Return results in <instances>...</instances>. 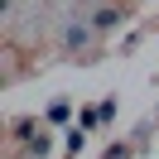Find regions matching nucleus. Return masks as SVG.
Instances as JSON below:
<instances>
[{
  "instance_id": "obj_1",
  "label": "nucleus",
  "mask_w": 159,
  "mask_h": 159,
  "mask_svg": "<svg viewBox=\"0 0 159 159\" xmlns=\"http://www.w3.org/2000/svg\"><path fill=\"white\" fill-rule=\"evenodd\" d=\"M120 20H125V10H120V5H101V10L92 15V29H116Z\"/></svg>"
},
{
  "instance_id": "obj_2",
  "label": "nucleus",
  "mask_w": 159,
  "mask_h": 159,
  "mask_svg": "<svg viewBox=\"0 0 159 159\" xmlns=\"http://www.w3.org/2000/svg\"><path fill=\"white\" fill-rule=\"evenodd\" d=\"M87 39H92V24H68L63 29V48H87Z\"/></svg>"
},
{
  "instance_id": "obj_5",
  "label": "nucleus",
  "mask_w": 159,
  "mask_h": 159,
  "mask_svg": "<svg viewBox=\"0 0 159 159\" xmlns=\"http://www.w3.org/2000/svg\"><path fill=\"white\" fill-rule=\"evenodd\" d=\"M48 120H53V125H63V120H68V101H53V106H48Z\"/></svg>"
},
{
  "instance_id": "obj_6",
  "label": "nucleus",
  "mask_w": 159,
  "mask_h": 159,
  "mask_svg": "<svg viewBox=\"0 0 159 159\" xmlns=\"http://www.w3.org/2000/svg\"><path fill=\"white\" fill-rule=\"evenodd\" d=\"M82 145H87V130H72V135H68V149H72V154H77Z\"/></svg>"
},
{
  "instance_id": "obj_7",
  "label": "nucleus",
  "mask_w": 159,
  "mask_h": 159,
  "mask_svg": "<svg viewBox=\"0 0 159 159\" xmlns=\"http://www.w3.org/2000/svg\"><path fill=\"white\" fill-rule=\"evenodd\" d=\"M106 159H130V145H111V149H106Z\"/></svg>"
},
{
  "instance_id": "obj_4",
  "label": "nucleus",
  "mask_w": 159,
  "mask_h": 159,
  "mask_svg": "<svg viewBox=\"0 0 159 159\" xmlns=\"http://www.w3.org/2000/svg\"><path fill=\"white\" fill-rule=\"evenodd\" d=\"M77 125H82V130H92V125H101V106H87V111H82V116H77Z\"/></svg>"
},
{
  "instance_id": "obj_3",
  "label": "nucleus",
  "mask_w": 159,
  "mask_h": 159,
  "mask_svg": "<svg viewBox=\"0 0 159 159\" xmlns=\"http://www.w3.org/2000/svg\"><path fill=\"white\" fill-rule=\"evenodd\" d=\"M48 149H53V140H48V135H43V130H39V135L29 140V159H43V154H48Z\"/></svg>"
}]
</instances>
